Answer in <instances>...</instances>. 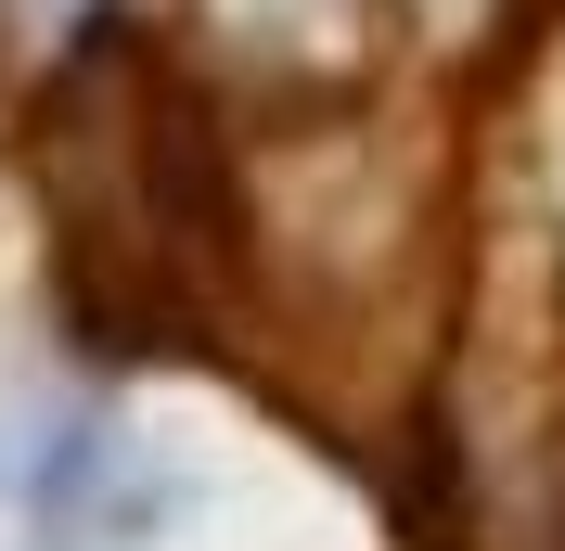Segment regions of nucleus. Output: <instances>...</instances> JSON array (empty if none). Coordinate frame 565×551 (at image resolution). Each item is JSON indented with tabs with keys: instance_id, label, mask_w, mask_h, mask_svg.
Returning <instances> with one entry per match:
<instances>
[{
	"instance_id": "3",
	"label": "nucleus",
	"mask_w": 565,
	"mask_h": 551,
	"mask_svg": "<svg viewBox=\"0 0 565 551\" xmlns=\"http://www.w3.org/2000/svg\"><path fill=\"white\" fill-rule=\"evenodd\" d=\"M398 13H412L424 39H489L501 13H514V0H398Z\"/></svg>"
},
{
	"instance_id": "2",
	"label": "nucleus",
	"mask_w": 565,
	"mask_h": 551,
	"mask_svg": "<svg viewBox=\"0 0 565 551\" xmlns=\"http://www.w3.org/2000/svg\"><path fill=\"white\" fill-rule=\"evenodd\" d=\"M26 514H39V539H141V526L168 514V487L129 462L116 423H52L39 436V475H26Z\"/></svg>"
},
{
	"instance_id": "1",
	"label": "nucleus",
	"mask_w": 565,
	"mask_h": 551,
	"mask_svg": "<svg viewBox=\"0 0 565 551\" xmlns=\"http://www.w3.org/2000/svg\"><path fill=\"white\" fill-rule=\"evenodd\" d=\"M386 13L398 0H193V39H206V65H257L282 90H348Z\"/></svg>"
}]
</instances>
